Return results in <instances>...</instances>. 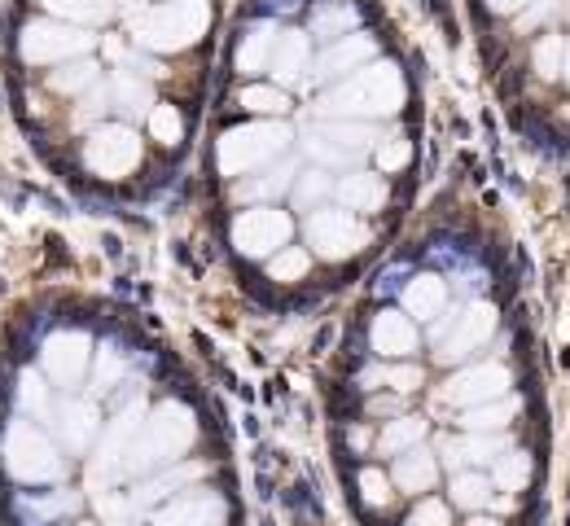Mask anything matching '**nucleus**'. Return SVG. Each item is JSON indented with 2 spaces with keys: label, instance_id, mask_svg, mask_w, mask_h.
I'll return each mask as SVG.
<instances>
[{
  "label": "nucleus",
  "instance_id": "obj_1",
  "mask_svg": "<svg viewBox=\"0 0 570 526\" xmlns=\"http://www.w3.org/2000/svg\"><path fill=\"white\" fill-rule=\"evenodd\" d=\"M355 526H544L548 408L504 237L443 206L373 281L333 382Z\"/></svg>",
  "mask_w": 570,
  "mask_h": 526
},
{
  "label": "nucleus",
  "instance_id": "obj_2",
  "mask_svg": "<svg viewBox=\"0 0 570 526\" xmlns=\"http://www.w3.org/2000/svg\"><path fill=\"white\" fill-rule=\"evenodd\" d=\"M0 526H246L206 404L136 329L58 307L0 369Z\"/></svg>",
  "mask_w": 570,
  "mask_h": 526
},
{
  "label": "nucleus",
  "instance_id": "obj_3",
  "mask_svg": "<svg viewBox=\"0 0 570 526\" xmlns=\"http://www.w3.org/2000/svg\"><path fill=\"white\" fill-rule=\"evenodd\" d=\"M487 79L535 150L570 153V0H474Z\"/></svg>",
  "mask_w": 570,
  "mask_h": 526
},
{
  "label": "nucleus",
  "instance_id": "obj_4",
  "mask_svg": "<svg viewBox=\"0 0 570 526\" xmlns=\"http://www.w3.org/2000/svg\"><path fill=\"white\" fill-rule=\"evenodd\" d=\"M128 36L141 58L172 70L175 79L189 84V70H180L185 58H194L211 36V0H153L132 9Z\"/></svg>",
  "mask_w": 570,
  "mask_h": 526
},
{
  "label": "nucleus",
  "instance_id": "obj_5",
  "mask_svg": "<svg viewBox=\"0 0 570 526\" xmlns=\"http://www.w3.org/2000/svg\"><path fill=\"white\" fill-rule=\"evenodd\" d=\"M40 9L48 14V18L58 22H70V26H84V31H101V26H110V18H114V0H40Z\"/></svg>",
  "mask_w": 570,
  "mask_h": 526
},
{
  "label": "nucleus",
  "instance_id": "obj_6",
  "mask_svg": "<svg viewBox=\"0 0 570 526\" xmlns=\"http://www.w3.org/2000/svg\"><path fill=\"white\" fill-rule=\"evenodd\" d=\"M566 526H570V504H566Z\"/></svg>",
  "mask_w": 570,
  "mask_h": 526
}]
</instances>
